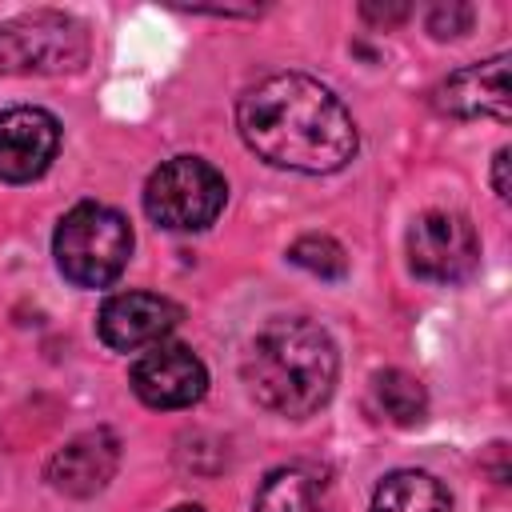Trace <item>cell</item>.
Listing matches in <instances>:
<instances>
[{
    "label": "cell",
    "mask_w": 512,
    "mask_h": 512,
    "mask_svg": "<svg viewBox=\"0 0 512 512\" xmlns=\"http://www.w3.org/2000/svg\"><path fill=\"white\" fill-rule=\"evenodd\" d=\"M236 128L260 160L308 176L344 168L360 148L348 108L300 72H276L252 84L236 104Z\"/></svg>",
    "instance_id": "obj_1"
},
{
    "label": "cell",
    "mask_w": 512,
    "mask_h": 512,
    "mask_svg": "<svg viewBox=\"0 0 512 512\" xmlns=\"http://www.w3.org/2000/svg\"><path fill=\"white\" fill-rule=\"evenodd\" d=\"M240 372L260 408L300 420L332 396L340 356L332 336L316 320L276 316L252 336Z\"/></svg>",
    "instance_id": "obj_2"
},
{
    "label": "cell",
    "mask_w": 512,
    "mask_h": 512,
    "mask_svg": "<svg viewBox=\"0 0 512 512\" xmlns=\"http://www.w3.org/2000/svg\"><path fill=\"white\" fill-rule=\"evenodd\" d=\"M52 256L64 280L76 288H108L120 280L132 256V228L116 208L84 200L56 224Z\"/></svg>",
    "instance_id": "obj_3"
},
{
    "label": "cell",
    "mask_w": 512,
    "mask_h": 512,
    "mask_svg": "<svg viewBox=\"0 0 512 512\" xmlns=\"http://www.w3.org/2000/svg\"><path fill=\"white\" fill-rule=\"evenodd\" d=\"M88 52V28L68 12L40 8L0 24V72L8 76H64L84 68Z\"/></svg>",
    "instance_id": "obj_4"
},
{
    "label": "cell",
    "mask_w": 512,
    "mask_h": 512,
    "mask_svg": "<svg viewBox=\"0 0 512 512\" xmlns=\"http://www.w3.org/2000/svg\"><path fill=\"white\" fill-rule=\"evenodd\" d=\"M228 200L224 176L200 156L164 160L144 184V212L168 232H200L208 228Z\"/></svg>",
    "instance_id": "obj_5"
},
{
    "label": "cell",
    "mask_w": 512,
    "mask_h": 512,
    "mask_svg": "<svg viewBox=\"0 0 512 512\" xmlns=\"http://www.w3.org/2000/svg\"><path fill=\"white\" fill-rule=\"evenodd\" d=\"M408 264L420 280L460 284L480 264V236L460 212H424L408 228Z\"/></svg>",
    "instance_id": "obj_6"
},
{
    "label": "cell",
    "mask_w": 512,
    "mask_h": 512,
    "mask_svg": "<svg viewBox=\"0 0 512 512\" xmlns=\"http://www.w3.org/2000/svg\"><path fill=\"white\" fill-rule=\"evenodd\" d=\"M132 392L148 408H188L208 392V368L184 344H152L132 364Z\"/></svg>",
    "instance_id": "obj_7"
},
{
    "label": "cell",
    "mask_w": 512,
    "mask_h": 512,
    "mask_svg": "<svg viewBox=\"0 0 512 512\" xmlns=\"http://www.w3.org/2000/svg\"><path fill=\"white\" fill-rule=\"evenodd\" d=\"M180 324V308L156 292H116L100 304L96 332L116 352H136L160 344Z\"/></svg>",
    "instance_id": "obj_8"
},
{
    "label": "cell",
    "mask_w": 512,
    "mask_h": 512,
    "mask_svg": "<svg viewBox=\"0 0 512 512\" xmlns=\"http://www.w3.org/2000/svg\"><path fill=\"white\" fill-rule=\"evenodd\" d=\"M60 148V120L44 108L0 112V180L28 184L48 172Z\"/></svg>",
    "instance_id": "obj_9"
},
{
    "label": "cell",
    "mask_w": 512,
    "mask_h": 512,
    "mask_svg": "<svg viewBox=\"0 0 512 512\" xmlns=\"http://www.w3.org/2000/svg\"><path fill=\"white\" fill-rule=\"evenodd\" d=\"M120 468V440L108 428H92L72 436L48 460V484L64 496H96Z\"/></svg>",
    "instance_id": "obj_10"
},
{
    "label": "cell",
    "mask_w": 512,
    "mask_h": 512,
    "mask_svg": "<svg viewBox=\"0 0 512 512\" xmlns=\"http://www.w3.org/2000/svg\"><path fill=\"white\" fill-rule=\"evenodd\" d=\"M436 108L456 116V120H476V116H492V120H508V52L456 68L440 88H436Z\"/></svg>",
    "instance_id": "obj_11"
},
{
    "label": "cell",
    "mask_w": 512,
    "mask_h": 512,
    "mask_svg": "<svg viewBox=\"0 0 512 512\" xmlns=\"http://www.w3.org/2000/svg\"><path fill=\"white\" fill-rule=\"evenodd\" d=\"M252 508L256 512H328V500L316 472L288 464V468H272L260 480Z\"/></svg>",
    "instance_id": "obj_12"
},
{
    "label": "cell",
    "mask_w": 512,
    "mask_h": 512,
    "mask_svg": "<svg viewBox=\"0 0 512 512\" xmlns=\"http://www.w3.org/2000/svg\"><path fill=\"white\" fill-rule=\"evenodd\" d=\"M372 512H452V496L436 476L400 468L376 484Z\"/></svg>",
    "instance_id": "obj_13"
},
{
    "label": "cell",
    "mask_w": 512,
    "mask_h": 512,
    "mask_svg": "<svg viewBox=\"0 0 512 512\" xmlns=\"http://www.w3.org/2000/svg\"><path fill=\"white\" fill-rule=\"evenodd\" d=\"M368 400H372V408L388 424H400V428L420 424L428 416V392H424V384L416 376L400 372V368L376 372L372 376V388H368Z\"/></svg>",
    "instance_id": "obj_14"
},
{
    "label": "cell",
    "mask_w": 512,
    "mask_h": 512,
    "mask_svg": "<svg viewBox=\"0 0 512 512\" xmlns=\"http://www.w3.org/2000/svg\"><path fill=\"white\" fill-rule=\"evenodd\" d=\"M288 260L320 280H340L348 276V252L332 240V236H320V232H308L300 236L292 248H288Z\"/></svg>",
    "instance_id": "obj_15"
},
{
    "label": "cell",
    "mask_w": 512,
    "mask_h": 512,
    "mask_svg": "<svg viewBox=\"0 0 512 512\" xmlns=\"http://www.w3.org/2000/svg\"><path fill=\"white\" fill-rule=\"evenodd\" d=\"M472 28V8L468 4H436L428 12V32L436 40H452V36H464Z\"/></svg>",
    "instance_id": "obj_16"
},
{
    "label": "cell",
    "mask_w": 512,
    "mask_h": 512,
    "mask_svg": "<svg viewBox=\"0 0 512 512\" xmlns=\"http://www.w3.org/2000/svg\"><path fill=\"white\" fill-rule=\"evenodd\" d=\"M360 16H364V20H372V24L392 28V24L408 20V4H364V8H360Z\"/></svg>",
    "instance_id": "obj_17"
},
{
    "label": "cell",
    "mask_w": 512,
    "mask_h": 512,
    "mask_svg": "<svg viewBox=\"0 0 512 512\" xmlns=\"http://www.w3.org/2000/svg\"><path fill=\"white\" fill-rule=\"evenodd\" d=\"M492 192H496L500 200H508V148H500V152L492 156Z\"/></svg>",
    "instance_id": "obj_18"
},
{
    "label": "cell",
    "mask_w": 512,
    "mask_h": 512,
    "mask_svg": "<svg viewBox=\"0 0 512 512\" xmlns=\"http://www.w3.org/2000/svg\"><path fill=\"white\" fill-rule=\"evenodd\" d=\"M172 512H204V508H196V504H180V508H172Z\"/></svg>",
    "instance_id": "obj_19"
}]
</instances>
